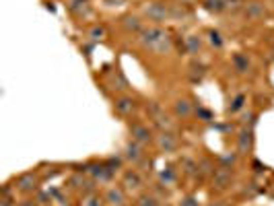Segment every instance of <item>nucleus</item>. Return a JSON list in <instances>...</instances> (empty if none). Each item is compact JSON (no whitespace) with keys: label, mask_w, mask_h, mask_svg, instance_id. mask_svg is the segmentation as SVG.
<instances>
[{"label":"nucleus","mask_w":274,"mask_h":206,"mask_svg":"<svg viewBox=\"0 0 274 206\" xmlns=\"http://www.w3.org/2000/svg\"><path fill=\"white\" fill-rule=\"evenodd\" d=\"M138 42L144 50L153 52L157 56H163V54H169L173 50V40L167 35L165 29H161V25H148L144 27L140 33H138Z\"/></svg>","instance_id":"nucleus-1"},{"label":"nucleus","mask_w":274,"mask_h":206,"mask_svg":"<svg viewBox=\"0 0 274 206\" xmlns=\"http://www.w3.org/2000/svg\"><path fill=\"white\" fill-rule=\"evenodd\" d=\"M40 184H42V179L37 177V173L25 171V173H21V175L15 179V190L21 192V194H25V196H29V194H35V192H40Z\"/></svg>","instance_id":"nucleus-2"},{"label":"nucleus","mask_w":274,"mask_h":206,"mask_svg":"<svg viewBox=\"0 0 274 206\" xmlns=\"http://www.w3.org/2000/svg\"><path fill=\"white\" fill-rule=\"evenodd\" d=\"M231 184H233V171H231V167L219 165L217 169H215V173H213V177H210V186H213V190L215 192H225V190L231 188Z\"/></svg>","instance_id":"nucleus-3"},{"label":"nucleus","mask_w":274,"mask_h":206,"mask_svg":"<svg viewBox=\"0 0 274 206\" xmlns=\"http://www.w3.org/2000/svg\"><path fill=\"white\" fill-rule=\"evenodd\" d=\"M87 175H89L91 179H95L97 184H101V182H111L114 179V171L109 169V167L101 161H91V163H87Z\"/></svg>","instance_id":"nucleus-4"},{"label":"nucleus","mask_w":274,"mask_h":206,"mask_svg":"<svg viewBox=\"0 0 274 206\" xmlns=\"http://www.w3.org/2000/svg\"><path fill=\"white\" fill-rule=\"evenodd\" d=\"M144 15L148 21H153V25H161V23H165L169 17V6L165 4H161V2H148L144 6Z\"/></svg>","instance_id":"nucleus-5"},{"label":"nucleus","mask_w":274,"mask_h":206,"mask_svg":"<svg viewBox=\"0 0 274 206\" xmlns=\"http://www.w3.org/2000/svg\"><path fill=\"white\" fill-rule=\"evenodd\" d=\"M130 138L136 140V143H140V145H151L155 136H153V130L148 128L146 124H140V122H134L130 124Z\"/></svg>","instance_id":"nucleus-6"},{"label":"nucleus","mask_w":274,"mask_h":206,"mask_svg":"<svg viewBox=\"0 0 274 206\" xmlns=\"http://www.w3.org/2000/svg\"><path fill=\"white\" fill-rule=\"evenodd\" d=\"M144 186V179L138 169H126L122 173V188L126 192H138Z\"/></svg>","instance_id":"nucleus-7"},{"label":"nucleus","mask_w":274,"mask_h":206,"mask_svg":"<svg viewBox=\"0 0 274 206\" xmlns=\"http://www.w3.org/2000/svg\"><path fill=\"white\" fill-rule=\"evenodd\" d=\"M146 157V153H144V145L140 143H136V140H128L126 147H124V159L130 161L132 165H138L142 159Z\"/></svg>","instance_id":"nucleus-8"},{"label":"nucleus","mask_w":274,"mask_h":206,"mask_svg":"<svg viewBox=\"0 0 274 206\" xmlns=\"http://www.w3.org/2000/svg\"><path fill=\"white\" fill-rule=\"evenodd\" d=\"M155 143H157V149H159L161 153H165V154L176 153L178 147H180L178 136L173 134V132H159V134L155 136Z\"/></svg>","instance_id":"nucleus-9"},{"label":"nucleus","mask_w":274,"mask_h":206,"mask_svg":"<svg viewBox=\"0 0 274 206\" xmlns=\"http://www.w3.org/2000/svg\"><path fill=\"white\" fill-rule=\"evenodd\" d=\"M136 99L134 97H128V95H120L114 99V111L118 115H124V118H128V115H132L136 111Z\"/></svg>","instance_id":"nucleus-10"},{"label":"nucleus","mask_w":274,"mask_h":206,"mask_svg":"<svg viewBox=\"0 0 274 206\" xmlns=\"http://www.w3.org/2000/svg\"><path fill=\"white\" fill-rule=\"evenodd\" d=\"M103 198H105L107 206H126L128 204L126 202V190H124L122 186H109L105 190Z\"/></svg>","instance_id":"nucleus-11"},{"label":"nucleus","mask_w":274,"mask_h":206,"mask_svg":"<svg viewBox=\"0 0 274 206\" xmlns=\"http://www.w3.org/2000/svg\"><path fill=\"white\" fill-rule=\"evenodd\" d=\"M254 149V128L243 126L237 134V154H247Z\"/></svg>","instance_id":"nucleus-12"},{"label":"nucleus","mask_w":274,"mask_h":206,"mask_svg":"<svg viewBox=\"0 0 274 206\" xmlns=\"http://www.w3.org/2000/svg\"><path fill=\"white\" fill-rule=\"evenodd\" d=\"M215 163H213V159H208V157H202L200 161H198V173H196V177L200 179H210L213 177V173H215Z\"/></svg>","instance_id":"nucleus-13"},{"label":"nucleus","mask_w":274,"mask_h":206,"mask_svg":"<svg viewBox=\"0 0 274 206\" xmlns=\"http://www.w3.org/2000/svg\"><path fill=\"white\" fill-rule=\"evenodd\" d=\"M173 113H176V118H190V115L194 113V105L188 101V99H178L176 103H173Z\"/></svg>","instance_id":"nucleus-14"},{"label":"nucleus","mask_w":274,"mask_h":206,"mask_svg":"<svg viewBox=\"0 0 274 206\" xmlns=\"http://www.w3.org/2000/svg\"><path fill=\"white\" fill-rule=\"evenodd\" d=\"M243 12H245V17L250 21H258V19H262L266 15V8H264L262 2H245Z\"/></svg>","instance_id":"nucleus-15"},{"label":"nucleus","mask_w":274,"mask_h":206,"mask_svg":"<svg viewBox=\"0 0 274 206\" xmlns=\"http://www.w3.org/2000/svg\"><path fill=\"white\" fill-rule=\"evenodd\" d=\"M122 27L126 29L128 33H140L144 27H142V21L136 17V15H126V17H122Z\"/></svg>","instance_id":"nucleus-16"},{"label":"nucleus","mask_w":274,"mask_h":206,"mask_svg":"<svg viewBox=\"0 0 274 206\" xmlns=\"http://www.w3.org/2000/svg\"><path fill=\"white\" fill-rule=\"evenodd\" d=\"M182 173L188 175V177H196L198 173V161L192 159V157H182Z\"/></svg>","instance_id":"nucleus-17"},{"label":"nucleus","mask_w":274,"mask_h":206,"mask_svg":"<svg viewBox=\"0 0 274 206\" xmlns=\"http://www.w3.org/2000/svg\"><path fill=\"white\" fill-rule=\"evenodd\" d=\"M159 179H161V184H165V186L176 184V182H178V169H176L173 165H167L165 169L159 173Z\"/></svg>","instance_id":"nucleus-18"},{"label":"nucleus","mask_w":274,"mask_h":206,"mask_svg":"<svg viewBox=\"0 0 274 206\" xmlns=\"http://www.w3.org/2000/svg\"><path fill=\"white\" fill-rule=\"evenodd\" d=\"M109 87L114 89V91H126L128 89L126 76H124L120 70H116V74H111V79H109Z\"/></svg>","instance_id":"nucleus-19"},{"label":"nucleus","mask_w":274,"mask_h":206,"mask_svg":"<svg viewBox=\"0 0 274 206\" xmlns=\"http://www.w3.org/2000/svg\"><path fill=\"white\" fill-rule=\"evenodd\" d=\"M68 8H70V12H74L77 17H87V15H89V10H91L87 0H74V2H72Z\"/></svg>","instance_id":"nucleus-20"},{"label":"nucleus","mask_w":274,"mask_h":206,"mask_svg":"<svg viewBox=\"0 0 274 206\" xmlns=\"http://www.w3.org/2000/svg\"><path fill=\"white\" fill-rule=\"evenodd\" d=\"M200 46H202V42H200L198 35H188L185 42H183V48H185L188 54H198V52H200Z\"/></svg>","instance_id":"nucleus-21"},{"label":"nucleus","mask_w":274,"mask_h":206,"mask_svg":"<svg viewBox=\"0 0 274 206\" xmlns=\"http://www.w3.org/2000/svg\"><path fill=\"white\" fill-rule=\"evenodd\" d=\"M202 8L213 12V15H219L225 10V0H202Z\"/></svg>","instance_id":"nucleus-22"},{"label":"nucleus","mask_w":274,"mask_h":206,"mask_svg":"<svg viewBox=\"0 0 274 206\" xmlns=\"http://www.w3.org/2000/svg\"><path fill=\"white\" fill-rule=\"evenodd\" d=\"M79 206H105V198H103V196H99L97 192H93V194L83 196Z\"/></svg>","instance_id":"nucleus-23"},{"label":"nucleus","mask_w":274,"mask_h":206,"mask_svg":"<svg viewBox=\"0 0 274 206\" xmlns=\"http://www.w3.org/2000/svg\"><path fill=\"white\" fill-rule=\"evenodd\" d=\"M245 101H247V97L243 95V93H237V95H235L233 99H231V105L227 107V113H237V111H241L243 107H245Z\"/></svg>","instance_id":"nucleus-24"},{"label":"nucleus","mask_w":274,"mask_h":206,"mask_svg":"<svg viewBox=\"0 0 274 206\" xmlns=\"http://www.w3.org/2000/svg\"><path fill=\"white\" fill-rule=\"evenodd\" d=\"M136 206H163V204H161V200L155 194H148V192H144V194H140L138 200H136Z\"/></svg>","instance_id":"nucleus-25"},{"label":"nucleus","mask_w":274,"mask_h":206,"mask_svg":"<svg viewBox=\"0 0 274 206\" xmlns=\"http://www.w3.org/2000/svg\"><path fill=\"white\" fill-rule=\"evenodd\" d=\"M87 37L93 42V44H97V42H101L103 37H105V27L103 25H93V27L87 31Z\"/></svg>","instance_id":"nucleus-26"},{"label":"nucleus","mask_w":274,"mask_h":206,"mask_svg":"<svg viewBox=\"0 0 274 206\" xmlns=\"http://www.w3.org/2000/svg\"><path fill=\"white\" fill-rule=\"evenodd\" d=\"M233 66L237 72H247L250 70V60H247V56H243V54H235L233 56Z\"/></svg>","instance_id":"nucleus-27"},{"label":"nucleus","mask_w":274,"mask_h":206,"mask_svg":"<svg viewBox=\"0 0 274 206\" xmlns=\"http://www.w3.org/2000/svg\"><path fill=\"white\" fill-rule=\"evenodd\" d=\"M103 163H105V165L109 167V169H111V171H114V173H116V171H120V169H122V163H124V157H120V154H111V157H107V159H105Z\"/></svg>","instance_id":"nucleus-28"},{"label":"nucleus","mask_w":274,"mask_h":206,"mask_svg":"<svg viewBox=\"0 0 274 206\" xmlns=\"http://www.w3.org/2000/svg\"><path fill=\"white\" fill-rule=\"evenodd\" d=\"M204 72H206V68L202 66L200 62H192L190 64V76H192V81H200L202 76H204Z\"/></svg>","instance_id":"nucleus-29"},{"label":"nucleus","mask_w":274,"mask_h":206,"mask_svg":"<svg viewBox=\"0 0 274 206\" xmlns=\"http://www.w3.org/2000/svg\"><path fill=\"white\" fill-rule=\"evenodd\" d=\"M219 163L223 167H233L235 163H237V153H225L219 157Z\"/></svg>","instance_id":"nucleus-30"},{"label":"nucleus","mask_w":274,"mask_h":206,"mask_svg":"<svg viewBox=\"0 0 274 206\" xmlns=\"http://www.w3.org/2000/svg\"><path fill=\"white\" fill-rule=\"evenodd\" d=\"M208 42H210V46H213V48H223V44H225V42H223V35L219 33V31H208Z\"/></svg>","instance_id":"nucleus-31"},{"label":"nucleus","mask_w":274,"mask_h":206,"mask_svg":"<svg viewBox=\"0 0 274 206\" xmlns=\"http://www.w3.org/2000/svg\"><path fill=\"white\" fill-rule=\"evenodd\" d=\"M245 6V2H241V0H225V10H239V8H243Z\"/></svg>","instance_id":"nucleus-32"},{"label":"nucleus","mask_w":274,"mask_h":206,"mask_svg":"<svg viewBox=\"0 0 274 206\" xmlns=\"http://www.w3.org/2000/svg\"><path fill=\"white\" fill-rule=\"evenodd\" d=\"M256 118H258V115H256L254 111H247V113H243V120H241V124H243V126H247V128H254V124H256Z\"/></svg>","instance_id":"nucleus-33"},{"label":"nucleus","mask_w":274,"mask_h":206,"mask_svg":"<svg viewBox=\"0 0 274 206\" xmlns=\"http://www.w3.org/2000/svg\"><path fill=\"white\" fill-rule=\"evenodd\" d=\"M196 113H198V118H202V122H213V111H208L206 107H198L196 109Z\"/></svg>","instance_id":"nucleus-34"},{"label":"nucleus","mask_w":274,"mask_h":206,"mask_svg":"<svg viewBox=\"0 0 274 206\" xmlns=\"http://www.w3.org/2000/svg\"><path fill=\"white\" fill-rule=\"evenodd\" d=\"M180 206H200V202H198L196 196H185V198H182Z\"/></svg>","instance_id":"nucleus-35"},{"label":"nucleus","mask_w":274,"mask_h":206,"mask_svg":"<svg viewBox=\"0 0 274 206\" xmlns=\"http://www.w3.org/2000/svg\"><path fill=\"white\" fill-rule=\"evenodd\" d=\"M252 167H254V171H256V173H264V171H266V165H262L258 159L252 163Z\"/></svg>","instance_id":"nucleus-36"},{"label":"nucleus","mask_w":274,"mask_h":206,"mask_svg":"<svg viewBox=\"0 0 274 206\" xmlns=\"http://www.w3.org/2000/svg\"><path fill=\"white\" fill-rule=\"evenodd\" d=\"M17 206H40V200H37V198H27V200H23V202H19Z\"/></svg>","instance_id":"nucleus-37"},{"label":"nucleus","mask_w":274,"mask_h":206,"mask_svg":"<svg viewBox=\"0 0 274 206\" xmlns=\"http://www.w3.org/2000/svg\"><path fill=\"white\" fill-rule=\"evenodd\" d=\"M258 192H260V188H256V184H250L245 188V194H250V196H256Z\"/></svg>","instance_id":"nucleus-38"},{"label":"nucleus","mask_w":274,"mask_h":206,"mask_svg":"<svg viewBox=\"0 0 274 206\" xmlns=\"http://www.w3.org/2000/svg\"><path fill=\"white\" fill-rule=\"evenodd\" d=\"M124 2H126V0H105V4H109V6H120Z\"/></svg>","instance_id":"nucleus-39"},{"label":"nucleus","mask_w":274,"mask_h":206,"mask_svg":"<svg viewBox=\"0 0 274 206\" xmlns=\"http://www.w3.org/2000/svg\"><path fill=\"white\" fill-rule=\"evenodd\" d=\"M208 206H221V204L219 202H213V204H208Z\"/></svg>","instance_id":"nucleus-40"},{"label":"nucleus","mask_w":274,"mask_h":206,"mask_svg":"<svg viewBox=\"0 0 274 206\" xmlns=\"http://www.w3.org/2000/svg\"><path fill=\"white\" fill-rule=\"evenodd\" d=\"M221 206H227V204H221Z\"/></svg>","instance_id":"nucleus-41"}]
</instances>
